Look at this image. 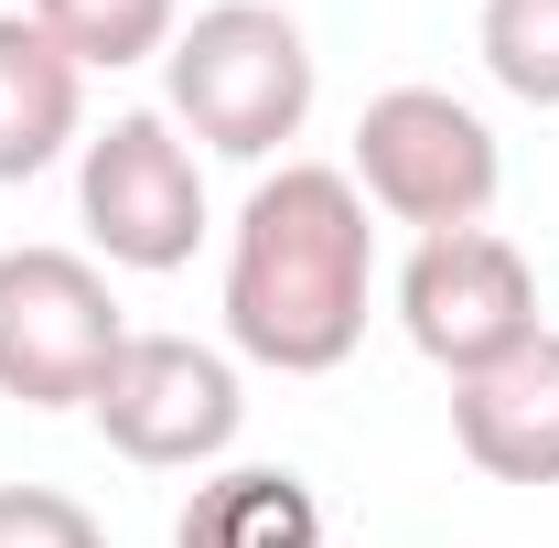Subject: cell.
<instances>
[{
    "label": "cell",
    "mask_w": 559,
    "mask_h": 548,
    "mask_svg": "<svg viewBox=\"0 0 559 548\" xmlns=\"http://www.w3.org/2000/svg\"><path fill=\"white\" fill-rule=\"evenodd\" d=\"M33 22L66 44L86 75H119V65H151V55H173V0H33Z\"/></svg>",
    "instance_id": "cell-11"
},
{
    "label": "cell",
    "mask_w": 559,
    "mask_h": 548,
    "mask_svg": "<svg viewBox=\"0 0 559 548\" xmlns=\"http://www.w3.org/2000/svg\"><path fill=\"white\" fill-rule=\"evenodd\" d=\"M0 548H108V527L55 484H0Z\"/></svg>",
    "instance_id": "cell-13"
},
{
    "label": "cell",
    "mask_w": 559,
    "mask_h": 548,
    "mask_svg": "<svg viewBox=\"0 0 559 548\" xmlns=\"http://www.w3.org/2000/svg\"><path fill=\"white\" fill-rule=\"evenodd\" d=\"M495 183H506V151H495V130L452 86L366 97V119H355V194L377 215H399L419 237H452V226H485Z\"/></svg>",
    "instance_id": "cell-3"
},
{
    "label": "cell",
    "mask_w": 559,
    "mask_h": 548,
    "mask_svg": "<svg viewBox=\"0 0 559 548\" xmlns=\"http://www.w3.org/2000/svg\"><path fill=\"white\" fill-rule=\"evenodd\" d=\"M75 205H86V237L108 248V270H183L205 248V172L194 151L173 140L162 108H130L86 140L75 162Z\"/></svg>",
    "instance_id": "cell-6"
},
{
    "label": "cell",
    "mask_w": 559,
    "mask_h": 548,
    "mask_svg": "<svg viewBox=\"0 0 559 548\" xmlns=\"http://www.w3.org/2000/svg\"><path fill=\"white\" fill-rule=\"evenodd\" d=\"M86 419L108 430V452L140 463V474H194V463H226V441H237V366L194 334H130L108 355V377H97V398Z\"/></svg>",
    "instance_id": "cell-5"
},
{
    "label": "cell",
    "mask_w": 559,
    "mask_h": 548,
    "mask_svg": "<svg viewBox=\"0 0 559 548\" xmlns=\"http://www.w3.org/2000/svg\"><path fill=\"white\" fill-rule=\"evenodd\" d=\"M86 119V65L33 22V11H0V183H33Z\"/></svg>",
    "instance_id": "cell-9"
},
{
    "label": "cell",
    "mask_w": 559,
    "mask_h": 548,
    "mask_svg": "<svg viewBox=\"0 0 559 548\" xmlns=\"http://www.w3.org/2000/svg\"><path fill=\"white\" fill-rule=\"evenodd\" d=\"M119 344H130V323H119L97 259H75V248H0V398L86 409Z\"/></svg>",
    "instance_id": "cell-4"
},
{
    "label": "cell",
    "mask_w": 559,
    "mask_h": 548,
    "mask_svg": "<svg viewBox=\"0 0 559 548\" xmlns=\"http://www.w3.org/2000/svg\"><path fill=\"white\" fill-rule=\"evenodd\" d=\"M162 75H173V119L205 151H226V162H270L280 140H301V119H312V44L270 0L194 11L173 33Z\"/></svg>",
    "instance_id": "cell-2"
},
{
    "label": "cell",
    "mask_w": 559,
    "mask_h": 548,
    "mask_svg": "<svg viewBox=\"0 0 559 548\" xmlns=\"http://www.w3.org/2000/svg\"><path fill=\"white\" fill-rule=\"evenodd\" d=\"M173 548H323V505L280 463H226V474L194 484Z\"/></svg>",
    "instance_id": "cell-10"
},
{
    "label": "cell",
    "mask_w": 559,
    "mask_h": 548,
    "mask_svg": "<svg viewBox=\"0 0 559 548\" xmlns=\"http://www.w3.org/2000/svg\"><path fill=\"white\" fill-rule=\"evenodd\" d=\"M452 441L495 484H559V334L549 323L452 388Z\"/></svg>",
    "instance_id": "cell-8"
},
{
    "label": "cell",
    "mask_w": 559,
    "mask_h": 548,
    "mask_svg": "<svg viewBox=\"0 0 559 548\" xmlns=\"http://www.w3.org/2000/svg\"><path fill=\"white\" fill-rule=\"evenodd\" d=\"M399 323L463 388V377H485L495 355H516V344L538 334V279L516 259V237L452 226V237H419V259L399 270Z\"/></svg>",
    "instance_id": "cell-7"
},
{
    "label": "cell",
    "mask_w": 559,
    "mask_h": 548,
    "mask_svg": "<svg viewBox=\"0 0 559 548\" xmlns=\"http://www.w3.org/2000/svg\"><path fill=\"white\" fill-rule=\"evenodd\" d=\"M485 75L527 108H559V0H485Z\"/></svg>",
    "instance_id": "cell-12"
},
{
    "label": "cell",
    "mask_w": 559,
    "mask_h": 548,
    "mask_svg": "<svg viewBox=\"0 0 559 548\" xmlns=\"http://www.w3.org/2000/svg\"><path fill=\"white\" fill-rule=\"evenodd\" d=\"M366 279H377V226L355 172L280 162L226 248V334L280 377H334L366 344Z\"/></svg>",
    "instance_id": "cell-1"
}]
</instances>
